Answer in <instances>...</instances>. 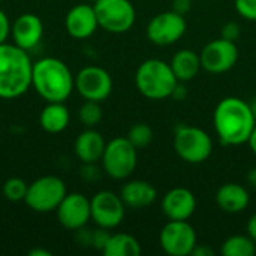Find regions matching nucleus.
<instances>
[{
    "mask_svg": "<svg viewBox=\"0 0 256 256\" xmlns=\"http://www.w3.org/2000/svg\"><path fill=\"white\" fill-rule=\"evenodd\" d=\"M30 256H51V252L45 250V249H33L30 250Z\"/></svg>",
    "mask_w": 256,
    "mask_h": 256,
    "instance_id": "nucleus-40",
    "label": "nucleus"
},
{
    "mask_svg": "<svg viewBox=\"0 0 256 256\" xmlns=\"http://www.w3.org/2000/svg\"><path fill=\"white\" fill-rule=\"evenodd\" d=\"M250 202L249 190L240 183H225L216 192L218 207L230 214H238L248 208Z\"/></svg>",
    "mask_w": 256,
    "mask_h": 256,
    "instance_id": "nucleus-19",
    "label": "nucleus"
},
{
    "mask_svg": "<svg viewBox=\"0 0 256 256\" xmlns=\"http://www.w3.org/2000/svg\"><path fill=\"white\" fill-rule=\"evenodd\" d=\"M27 188L28 184L22 178L12 177V178H8L3 184V195L10 202H20V201H24Z\"/></svg>",
    "mask_w": 256,
    "mask_h": 256,
    "instance_id": "nucleus-27",
    "label": "nucleus"
},
{
    "mask_svg": "<svg viewBox=\"0 0 256 256\" xmlns=\"http://www.w3.org/2000/svg\"><path fill=\"white\" fill-rule=\"evenodd\" d=\"M111 230H106V228H100L98 226V230H93V244L92 248L96 249V250H100L104 252V249L106 248L110 238H111Z\"/></svg>",
    "mask_w": 256,
    "mask_h": 256,
    "instance_id": "nucleus-29",
    "label": "nucleus"
},
{
    "mask_svg": "<svg viewBox=\"0 0 256 256\" xmlns=\"http://www.w3.org/2000/svg\"><path fill=\"white\" fill-rule=\"evenodd\" d=\"M92 220L106 230H114L124 219V202L120 195L111 190H100L90 200Z\"/></svg>",
    "mask_w": 256,
    "mask_h": 256,
    "instance_id": "nucleus-12",
    "label": "nucleus"
},
{
    "mask_svg": "<svg viewBox=\"0 0 256 256\" xmlns=\"http://www.w3.org/2000/svg\"><path fill=\"white\" fill-rule=\"evenodd\" d=\"M170 66H171L174 75L177 76V80L180 82L192 81L200 74V70L202 69L200 54L194 50H189V48L178 50L172 56Z\"/></svg>",
    "mask_w": 256,
    "mask_h": 256,
    "instance_id": "nucleus-21",
    "label": "nucleus"
},
{
    "mask_svg": "<svg viewBox=\"0 0 256 256\" xmlns=\"http://www.w3.org/2000/svg\"><path fill=\"white\" fill-rule=\"evenodd\" d=\"M196 210V196L186 188H172L162 198V212L170 220H189Z\"/></svg>",
    "mask_w": 256,
    "mask_h": 256,
    "instance_id": "nucleus-15",
    "label": "nucleus"
},
{
    "mask_svg": "<svg viewBox=\"0 0 256 256\" xmlns=\"http://www.w3.org/2000/svg\"><path fill=\"white\" fill-rule=\"evenodd\" d=\"M126 138L130 141V144L136 150H141V148H146V147H148L152 144V141H153V129L146 123H136L129 129Z\"/></svg>",
    "mask_w": 256,
    "mask_h": 256,
    "instance_id": "nucleus-26",
    "label": "nucleus"
},
{
    "mask_svg": "<svg viewBox=\"0 0 256 256\" xmlns=\"http://www.w3.org/2000/svg\"><path fill=\"white\" fill-rule=\"evenodd\" d=\"M75 90L86 100H105L112 92L111 75L99 66H86L75 76Z\"/></svg>",
    "mask_w": 256,
    "mask_h": 256,
    "instance_id": "nucleus-13",
    "label": "nucleus"
},
{
    "mask_svg": "<svg viewBox=\"0 0 256 256\" xmlns=\"http://www.w3.org/2000/svg\"><path fill=\"white\" fill-rule=\"evenodd\" d=\"M172 144L177 156L186 164L192 165L206 162L213 153V141L210 135L196 126H177L174 130Z\"/></svg>",
    "mask_w": 256,
    "mask_h": 256,
    "instance_id": "nucleus-5",
    "label": "nucleus"
},
{
    "mask_svg": "<svg viewBox=\"0 0 256 256\" xmlns=\"http://www.w3.org/2000/svg\"><path fill=\"white\" fill-rule=\"evenodd\" d=\"M186 28L188 24L184 15L174 10H165L150 20L147 26V38L158 46H170L184 36Z\"/></svg>",
    "mask_w": 256,
    "mask_h": 256,
    "instance_id": "nucleus-9",
    "label": "nucleus"
},
{
    "mask_svg": "<svg viewBox=\"0 0 256 256\" xmlns=\"http://www.w3.org/2000/svg\"><path fill=\"white\" fill-rule=\"evenodd\" d=\"M214 254L216 252L212 248L206 246V244H196L195 249H194V252H192L194 256H214Z\"/></svg>",
    "mask_w": 256,
    "mask_h": 256,
    "instance_id": "nucleus-36",
    "label": "nucleus"
},
{
    "mask_svg": "<svg viewBox=\"0 0 256 256\" xmlns=\"http://www.w3.org/2000/svg\"><path fill=\"white\" fill-rule=\"evenodd\" d=\"M236 10L244 20L256 21V0H236Z\"/></svg>",
    "mask_w": 256,
    "mask_h": 256,
    "instance_id": "nucleus-28",
    "label": "nucleus"
},
{
    "mask_svg": "<svg viewBox=\"0 0 256 256\" xmlns=\"http://www.w3.org/2000/svg\"><path fill=\"white\" fill-rule=\"evenodd\" d=\"M64 28L74 39H87L99 28L93 4L81 3L74 6L64 18Z\"/></svg>",
    "mask_w": 256,
    "mask_h": 256,
    "instance_id": "nucleus-16",
    "label": "nucleus"
},
{
    "mask_svg": "<svg viewBox=\"0 0 256 256\" xmlns=\"http://www.w3.org/2000/svg\"><path fill=\"white\" fill-rule=\"evenodd\" d=\"M248 144H249V147H250L252 153L256 154V124H255V128H254V130H252V134H250V138H249Z\"/></svg>",
    "mask_w": 256,
    "mask_h": 256,
    "instance_id": "nucleus-38",
    "label": "nucleus"
},
{
    "mask_svg": "<svg viewBox=\"0 0 256 256\" xmlns=\"http://www.w3.org/2000/svg\"><path fill=\"white\" fill-rule=\"evenodd\" d=\"M0 2H2V0H0Z\"/></svg>",
    "mask_w": 256,
    "mask_h": 256,
    "instance_id": "nucleus-43",
    "label": "nucleus"
},
{
    "mask_svg": "<svg viewBox=\"0 0 256 256\" xmlns=\"http://www.w3.org/2000/svg\"><path fill=\"white\" fill-rule=\"evenodd\" d=\"M84 2H87V3H94L96 0H84Z\"/></svg>",
    "mask_w": 256,
    "mask_h": 256,
    "instance_id": "nucleus-42",
    "label": "nucleus"
},
{
    "mask_svg": "<svg viewBox=\"0 0 256 256\" xmlns=\"http://www.w3.org/2000/svg\"><path fill=\"white\" fill-rule=\"evenodd\" d=\"M33 62L15 44H0V99H15L32 87Z\"/></svg>",
    "mask_w": 256,
    "mask_h": 256,
    "instance_id": "nucleus-2",
    "label": "nucleus"
},
{
    "mask_svg": "<svg viewBox=\"0 0 256 256\" xmlns=\"http://www.w3.org/2000/svg\"><path fill=\"white\" fill-rule=\"evenodd\" d=\"M75 238H76V243L80 246H84V248H92L93 244V230H88L87 226H82L80 230L75 231Z\"/></svg>",
    "mask_w": 256,
    "mask_h": 256,
    "instance_id": "nucleus-32",
    "label": "nucleus"
},
{
    "mask_svg": "<svg viewBox=\"0 0 256 256\" xmlns=\"http://www.w3.org/2000/svg\"><path fill=\"white\" fill-rule=\"evenodd\" d=\"M201 66L210 74H225L231 70L238 60V48L236 42L224 38L210 40L200 52Z\"/></svg>",
    "mask_w": 256,
    "mask_h": 256,
    "instance_id": "nucleus-11",
    "label": "nucleus"
},
{
    "mask_svg": "<svg viewBox=\"0 0 256 256\" xmlns=\"http://www.w3.org/2000/svg\"><path fill=\"white\" fill-rule=\"evenodd\" d=\"M160 248L171 256L192 255L196 242V232L188 220H170L159 236Z\"/></svg>",
    "mask_w": 256,
    "mask_h": 256,
    "instance_id": "nucleus-10",
    "label": "nucleus"
},
{
    "mask_svg": "<svg viewBox=\"0 0 256 256\" xmlns=\"http://www.w3.org/2000/svg\"><path fill=\"white\" fill-rule=\"evenodd\" d=\"M32 87L46 102H64L75 88V76L64 62L44 57L33 63Z\"/></svg>",
    "mask_w": 256,
    "mask_h": 256,
    "instance_id": "nucleus-3",
    "label": "nucleus"
},
{
    "mask_svg": "<svg viewBox=\"0 0 256 256\" xmlns=\"http://www.w3.org/2000/svg\"><path fill=\"white\" fill-rule=\"evenodd\" d=\"M70 122V112L64 102H48L40 114L39 124L48 134H60L63 132Z\"/></svg>",
    "mask_w": 256,
    "mask_h": 256,
    "instance_id": "nucleus-22",
    "label": "nucleus"
},
{
    "mask_svg": "<svg viewBox=\"0 0 256 256\" xmlns=\"http://www.w3.org/2000/svg\"><path fill=\"white\" fill-rule=\"evenodd\" d=\"M192 4H194L192 0H172L171 10H174L180 15H186L192 9Z\"/></svg>",
    "mask_w": 256,
    "mask_h": 256,
    "instance_id": "nucleus-34",
    "label": "nucleus"
},
{
    "mask_svg": "<svg viewBox=\"0 0 256 256\" xmlns=\"http://www.w3.org/2000/svg\"><path fill=\"white\" fill-rule=\"evenodd\" d=\"M240 36H242V26L238 22L230 21L222 27L220 38H224L226 40H231V42H237L240 39Z\"/></svg>",
    "mask_w": 256,
    "mask_h": 256,
    "instance_id": "nucleus-30",
    "label": "nucleus"
},
{
    "mask_svg": "<svg viewBox=\"0 0 256 256\" xmlns=\"http://www.w3.org/2000/svg\"><path fill=\"white\" fill-rule=\"evenodd\" d=\"M213 2H214V0H213Z\"/></svg>",
    "mask_w": 256,
    "mask_h": 256,
    "instance_id": "nucleus-44",
    "label": "nucleus"
},
{
    "mask_svg": "<svg viewBox=\"0 0 256 256\" xmlns=\"http://www.w3.org/2000/svg\"><path fill=\"white\" fill-rule=\"evenodd\" d=\"M138 92L150 100H164L171 98L178 84L170 63L159 58L144 60L135 72Z\"/></svg>",
    "mask_w": 256,
    "mask_h": 256,
    "instance_id": "nucleus-4",
    "label": "nucleus"
},
{
    "mask_svg": "<svg viewBox=\"0 0 256 256\" xmlns=\"http://www.w3.org/2000/svg\"><path fill=\"white\" fill-rule=\"evenodd\" d=\"M66 184L56 176H44L28 184L24 202L38 213L56 212L66 196Z\"/></svg>",
    "mask_w": 256,
    "mask_h": 256,
    "instance_id": "nucleus-7",
    "label": "nucleus"
},
{
    "mask_svg": "<svg viewBox=\"0 0 256 256\" xmlns=\"http://www.w3.org/2000/svg\"><path fill=\"white\" fill-rule=\"evenodd\" d=\"M120 196L126 207L134 210H141L150 207L158 200V189L150 182L132 180L122 188Z\"/></svg>",
    "mask_w": 256,
    "mask_h": 256,
    "instance_id": "nucleus-20",
    "label": "nucleus"
},
{
    "mask_svg": "<svg viewBox=\"0 0 256 256\" xmlns=\"http://www.w3.org/2000/svg\"><path fill=\"white\" fill-rule=\"evenodd\" d=\"M100 162L106 176L114 180H124L130 177L136 168L138 150L126 136H117L106 142Z\"/></svg>",
    "mask_w": 256,
    "mask_h": 256,
    "instance_id": "nucleus-6",
    "label": "nucleus"
},
{
    "mask_svg": "<svg viewBox=\"0 0 256 256\" xmlns=\"http://www.w3.org/2000/svg\"><path fill=\"white\" fill-rule=\"evenodd\" d=\"M142 252L140 242L126 232L111 234V238L104 249L105 256H140Z\"/></svg>",
    "mask_w": 256,
    "mask_h": 256,
    "instance_id": "nucleus-23",
    "label": "nucleus"
},
{
    "mask_svg": "<svg viewBox=\"0 0 256 256\" xmlns=\"http://www.w3.org/2000/svg\"><path fill=\"white\" fill-rule=\"evenodd\" d=\"M10 34L15 45L28 51L40 42L44 36V24L38 15L22 14L14 21L10 27Z\"/></svg>",
    "mask_w": 256,
    "mask_h": 256,
    "instance_id": "nucleus-17",
    "label": "nucleus"
},
{
    "mask_svg": "<svg viewBox=\"0 0 256 256\" xmlns=\"http://www.w3.org/2000/svg\"><path fill=\"white\" fill-rule=\"evenodd\" d=\"M106 142L100 132L94 128H87L75 140V154L82 164H96L102 159Z\"/></svg>",
    "mask_w": 256,
    "mask_h": 256,
    "instance_id": "nucleus-18",
    "label": "nucleus"
},
{
    "mask_svg": "<svg viewBox=\"0 0 256 256\" xmlns=\"http://www.w3.org/2000/svg\"><path fill=\"white\" fill-rule=\"evenodd\" d=\"M10 21L8 18V15L0 9V44L8 42V38L10 34Z\"/></svg>",
    "mask_w": 256,
    "mask_h": 256,
    "instance_id": "nucleus-33",
    "label": "nucleus"
},
{
    "mask_svg": "<svg viewBox=\"0 0 256 256\" xmlns=\"http://www.w3.org/2000/svg\"><path fill=\"white\" fill-rule=\"evenodd\" d=\"M56 212L60 225L69 231H76L82 226H87V224L92 220L90 200L78 192L66 194Z\"/></svg>",
    "mask_w": 256,
    "mask_h": 256,
    "instance_id": "nucleus-14",
    "label": "nucleus"
},
{
    "mask_svg": "<svg viewBox=\"0 0 256 256\" xmlns=\"http://www.w3.org/2000/svg\"><path fill=\"white\" fill-rule=\"evenodd\" d=\"M248 183H249L252 188H255L256 189V166L255 168H252V170L248 172Z\"/></svg>",
    "mask_w": 256,
    "mask_h": 256,
    "instance_id": "nucleus-39",
    "label": "nucleus"
},
{
    "mask_svg": "<svg viewBox=\"0 0 256 256\" xmlns=\"http://www.w3.org/2000/svg\"><path fill=\"white\" fill-rule=\"evenodd\" d=\"M99 27L105 32L120 34L129 32L136 18L130 0H96L93 3Z\"/></svg>",
    "mask_w": 256,
    "mask_h": 256,
    "instance_id": "nucleus-8",
    "label": "nucleus"
},
{
    "mask_svg": "<svg viewBox=\"0 0 256 256\" xmlns=\"http://www.w3.org/2000/svg\"><path fill=\"white\" fill-rule=\"evenodd\" d=\"M256 254V243L248 236H231L222 244L224 256H254Z\"/></svg>",
    "mask_w": 256,
    "mask_h": 256,
    "instance_id": "nucleus-24",
    "label": "nucleus"
},
{
    "mask_svg": "<svg viewBox=\"0 0 256 256\" xmlns=\"http://www.w3.org/2000/svg\"><path fill=\"white\" fill-rule=\"evenodd\" d=\"M81 177L87 183H94L100 178V170L96 166V164H84L81 168Z\"/></svg>",
    "mask_w": 256,
    "mask_h": 256,
    "instance_id": "nucleus-31",
    "label": "nucleus"
},
{
    "mask_svg": "<svg viewBox=\"0 0 256 256\" xmlns=\"http://www.w3.org/2000/svg\"><path fill=\"white\" fill-rule=\"evenodd\" d=\"M102 116L104 112L100 108V102L96 100H86L78 110V118L86 128L98 126L102 120Z\"/></svg>",
    "mask_w": 256,
    "mask_h": 256,
    "instance_id": "nucleus-25",
    "label": "nucleus"
},
{
    "mask_svg": "<svg viewBox=\"0 0 256 256\" xmlns=\"http://www.w3.org/2000/svg\"><path fill=\"white\" fill-rule=\"evenodd\" d=\"M248 234L252 237V240L256 243V213L254 216H250V219L248 222Z\"/></svg>",
    "mask_w": 256,
    "mask_h": 256,
    "instance_id": "nucleus-37",
    "label": "nucleus"
},
{
    "mask_svg": "<svg viewBox=\"0 0 256 256\" xmlns=\"http://www.w3.org/2000/svg\"><path fill=\"white\" fill-rule=\"evenodd\" d=\"M213 124L224 146H242L248 144L256 120L249 102L230 96L216 105Z\"/></svg>",
    "mask_w": 256,
    "mask_h": 256,
    "instance_id": "nucleus-1",
    "label": "nucleus"
},
{
    "mask_svg": "<svg viewBox=\"0 0 256 256\" xmlns=\"http://www.w3.org/2000/svg\"><path fill=\"white\" fill-rule=\"evenodd\" d=\"M249 105H250V110H252V112H254V116H255V120H256V98L252 100V102H249Z\"/></svg>",
    "mask_w": 256,
    "mask_h": 256,
    "instance_id": "nucleus-41",
    "label": "nucleus"
},
{
    "mask_svg": "<svg viewBox=\"0 0 256 256\" xmlns=\"http://www.w3.org/2000/svg\"><path fill=\"white\" fill-rule=\"evenodd\" d=\"M186 96H188V90H186V87H184V82H180V81H178V84L176 86V88H174L171 98H172L174 100H183Z\"/></svg>",
    "mask_w": 256,
    "mask_h": 256,
    "instance_id": "nucleus-35",
    "label": "nucleus"
}]
</instances>
